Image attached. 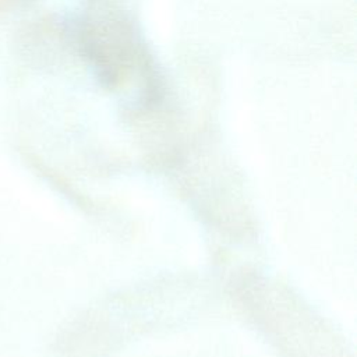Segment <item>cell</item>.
<instances>
[{"label": "cell", "mask_w": 357, "mask_h": 357, "mask_svg": "<svg viewBox=\"0 0 357 357\" xmlns=\"http://www.w3.org/2000/svg\"><path fill=\"white\" fill-rule=\"evenodd\" d=\"M84 54L99 79L135 99L156 96V71L135 29L120 20L96 21L84 28Z\"/></svg>", "instance_id": "6da1fadb"}]
</instances>
